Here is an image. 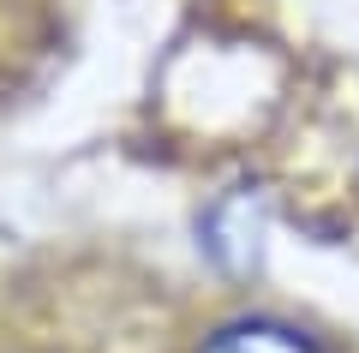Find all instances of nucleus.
I'll return each instance as SVG.
<instances>
[{"mask_svg":"<svg viewBox=\"0 0 359 353\" xmlns=\"http://www.w3.org/2000/svg\"><path fill=\"white\" fill-rule=\"evenodd\" d=\"M198 246H204L210 264L228 269V276L252 269L257 252H264V198H257L252 186L222 192V198L198 215Z\"/></svg>","mask_w":359,"mask_h":353,"instance_id":"1","label":"nucleus"},{"mask_svg":"<svg viewBox=\"0 0 359 353\" xmlns=\"http://www.w3.org/2000/svg\"><path fill=\"white\" fill-rule=\"evenodd\" d=\"M198 353H323L318 335H306L299 324H287V317H228V324H216L204 335V347Z\"/></svg>","mask_w":359,"mask_h":353,"instance_id":"2","label":"nucleus"}]
</instances>
